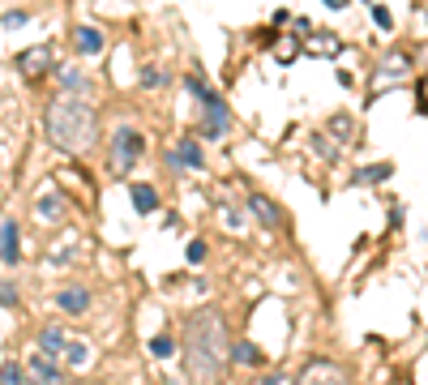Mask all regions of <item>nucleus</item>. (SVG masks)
<instances>
[{
	"label": "nucleus",
	"instance_id": "1",
	"mask_svg": "<svg viewBox=\"0 0 428 385\" xmlns=\"http://www.w3.org/2000/svg\"><path fill=\"white\" fill-rule=\"evenodd\" d=\"M228 321L219 308H197L185 321V343H180V359H185V377L189 385H219L228 373Z\"/></svg>",
	"mask_w": 428,
	"mask_h": 385
},
{
	"label": "nucleus",
	"instance_id": "2",
	"mask_svg": "<svg viewBox=\"0 0 428 385\" xmlns=\"http://www.w3.org/2000/svg\"><path fill=\"white\" fill-rule=\"evenodd\" d=\"M43 128H47V142L65 154H86L99 137V116L86 99L78 94H56L43 112Z\"/></svg>",
	"mask_w": 428,
	"mask_h": 385
},
{
	"label": "nucleus",
	"instance_id": "3",
	"mask_svg": "<svg viewBox=\"0 0 428 385\" xmlns=\"http://www.w3.org/2000/svg\"><path fill=\"white\" fill-rule=\"evenodd\" d=\"M39 351L52 355V359H60V364H69V368H86V364H90V347L78 339V334H69V330H60V325H47V330L39 334Z\"/></svg>",
	"mask_w": 428,
	"mask_h": 385
},
{
	"label": "nucleus",
	"instance_id": "4",
	"mask_svg": "<svg viewBox=\"0 0 428 385\" xmlns=\"http://www.w3.org/2000/svg\"><path fill=\"white\" fill-rule=\"evenodd\" d=\"M146 154V137L137 133L133 124H120L116 133H112V150H108V167L116 176H129L137 167V159Z\"/></svg>",
	"mask_w": 428,
	"mask_h": 385
},
{
	"label": "nucleus",
	"instance_id": "5",
	"mask_svg": "<svg viewBox=\"0 0 428 385\" xmlns=\"http://www.w3.org/2000/svg\"><path fill=\"white\" fill-rule=\"evenodd\" d=\"M189 90L201 99V108H206V120H201V137H206V142H214V137H223V133H228V103H223L206 82H201V77H189Z\"/></svg>",
	"mask_w": 428,
	"mask_h": 385
},
{
	"label": "nucleus",
	"instance_id": "6",
	"mask_svg": "<svg viewBox=\"0 0 428 385\" xmlns=\"http://www.w3.org/2000/svg\"><path fill=\"white\" fill-rule=\"evenodd\" d=\"M296 385H351V377H347L343 364H334V359H309V364L300 368Z\"/></svg>",
	"mask_w": 428,
	"mask_h": 385
},
{
	"label": "nucleus",
	"instance_id": "7",
	"mask_svg": "<svg viewBox=\"0 0 428 385\" xmlns=\"http://www.w3.org/2000/svg\"><path fill=\"white\" fill-rule=\"evenodd\" d=\"M26 373H31L39 385H60V381H65V368L52 364V355H43V351H35V355L26 359Z\"/></svg>",
	"mask_w": 428,
	"mask_h": 385
},
{
	"label": "nucleus",
	"instance_id": "8",
	"mask_svg": "<svg viewBox=\"0 0 428 385\" xmlns=\"http://www.w3.org/2000/svg\"><path fill=\"white\" fill-rule=\"evenodd\" d=\"M17 69L26 73V77H39L52 69V47H31V51H22L17 56Z\"/></svg>",
	"mask_w": 428,
	"mask_h": 385
},
{
	"label": "nucleus",
	"instance_id": "9",
	"mask_svg": "<svg viewBox=\"0 0 428 385\" xmlns=\"http://www.w3.org/2000/svg\"><path fill=\"white\" fill-rule=\"evenodd\" d=\"M167 163L171 167H201V163H206V154H201V146L193 137H185L176 150H167Z\"/></svg>",
	"mask_w": 428,
	"mask_h": 385
},
{
	"label": "nucleus",
	"instance_id": "10",
	"mask_svg": "<svg viewBox=\"0 0 428 385\" xmlns=\"http://www.w3.org/2000/svg\"><path fill=\"white\" fill-rule=\"evenodd\" d=\"M248 210L257 214V223H262V227H279V223H283L279 205H274V201H270L266 193H253V197H248Z\"/></svg>",
	"mask_w": 428,
	"mask_h": 385
},
{
	"label": "nucleus",
	"instance_id": "11",
	"mask_svg": "<svg viewBox=\"0 0 428 385\" xmlns=\"http://www.w3.org/2000/svg\"><path fill=\"white\" fill-rule=\"evenodd\" d=\"M35 214H39L43 223H60V219H65V197H56V193L39 197V201H35Z\"/></svg>",
	"mask_w": 428,
	"mask_h": 385
},
{
	"label": "nucleus",
	"instance_id": "12",
	"mask_svg": "<svg viewBox=\"0 0 428 385\" xmlns=\"http://www.w3.org/2000/svg\"><path fill=\"white\" fill-rule=\"evenodd\" d=\"M73 43H78L82 56H94V51H103V35H99L94 26H78V31H73Z\"/></svg>",
	"mask_w": 428,
	"mask_h": 385
},
{
	"label": "nucleus",
	"instance_id": "13",
	"mask_svg": "<svg viewBox=\"0 0 428 385\" xmlns=\"http://www.w3.org/2000/svg\"><path fill=\"white\" fill-rule=\"evenodd\" d=\"M56 304L65 308V313H86V308H90V291H82V287H65V291L56 296Z\"/></svg>",
	"mask_w": 428,
	"mask_h": 385
},
{
	"label": "nucleus",
	"instance_id": "14",
	"mask_svg": "<svg viewBox=\"0 0 428 385\" xmlns=\"http://www.w3.org/2000/svg\"><path fill=\"white\" fill-rule=\"evenodd\" d=\"M129 197H133V205H137L142 214H155V210H159V193L150 189V185H133Z\"/></svg>",
	"mask_w": 428,
	"mask_h": 385
},
{
	"label": "nucleus",
	"instance_id": "15",
	"mask_svg": "<svg viewBox=\"0 0 428 385\" xmlns=\"http://www.w3.org/2000/svg\"><path fill=\"white\" fill-rule=\"evenodd\" d=\"M0 257L5 262H17V223H0Z\"/></svg>",
	"mask_w": 428,
	"mask_h": 385
},
{
	"label": "nucleus",
	"instance_id": "16",
	"mask_svg": "<svg viewBox=\"0 0 428 385\" xmlns=\"http://www.w3.org/2000/svg\"><path fill=\"white\" fill-rule=\"evenodd\" d=\"M228 359H236V364H262V351L253 343H236V347H228Z\"/></svg>",
	"mask_w": 428,
	"mask_h": 385
},
{
	"label": "nucleus",
	"instance_id": "17",
	"mask_svg": "<svg viewBox=\"0 0 428 385\" xmlns=\"http://www.w3.org/2000/svg\"><path fill=\"white\" fill-rule=\"evenodd\" d=\"M390 176V163H382V167H364V171H356V185H368V180H386Z\"/></svg>",
	"mask_w": 428,
	"mask_h": 385
},
{
	"label": "nucleus",
	"instance_id": "18",
	"mask_svg": "<svg viewBox=\"0 0 428 385\" xmlns=\"http://www.w3.org/2000/svg\"><path fill=\"white\" fill-rule=\"evenodd\" d=\"M0 385H22V368L17 364H0Z\"/></svg>",
	"mask_w": 428,
	"mask_h": 385
},
{
	"label": "nucleus",
	"instance_id": "19",
	"mask_svg": "<svg viewBox=\"0 0 428 385\" xmlns=\"http://www.w3.org/2000/svg\"><path fill=\"white\" fill-rule=\"evenodd\" d=\"M185 257H189V266H201V262H206V244H201V240H193Z\"/></svg>",
	"mask_w": 428,
	"mask_h": 385
},
{
	"label": "nucleus",
	"instance_id": "20",
	"mask_svg": "<svg viewBox=\"0 0 428 385\" xmlns=\"http://www.w3.org/2000/svg\"><path fill=\"white\" fill-rule=\"evenodd\" d=\"M150 351H155V355H171L176 347H171V339H167V334H159V339H150Z\"/></svg>",
	"mask_w": 428,
	"mask_h": 385
},
{
	"label": "nucleus",
	"instance_id": "21",
	"mask_svg": "<svg viewBox=\"0 0 428 385\" xmlns=\"http://www.w3.org/2000/svg\"><path fill=\"white\" fill-rule=\"evenodd\" d=\"M26 22H31V13H9L0 22V31H17V26H26Z\"/></svg>",
	"mask_w": 428,
	"mask_h": 385
},
{
	"label": "nucleus",
	"instance_id": "22",
	"mask_svg": "<svg viewBox=\"0 0 428 385\" xmlns=\"http://www.w3.org/2000/svg\"><path fill=\"white\" fill-rule=\"evenodd\" d=\"M142 86H146V90L163 86V73H159V69H146V73H142Z\"/></svg>",
	"mask_w": 428,
	"mask_h": 385
},
{
	"label": "nucleus",
	"instance_id": "23",
	"mask_svg": "<svg viewBox=\"0 0 428 385\" xmlns=\"http://www.w3.org/2000/svg\"><path fill=\"white\" fill-rule=\"evenodd\" d=\"M0 304H5V308H13V304H17V291H13V282H0Z\"/></svg>",
	"mask_w": 428,
	"mask_h": 385
},
{
	"label": "nucleus",
	"instance_id": "24",
	"mask_svg": "<svg viewBox=\"0 0 428 385\" xmlns=\"http://www.w3.org/2000/svg\"><path fill=\"white\" fill-rule=\"evenodd\" d=\"M330 133L334 137H351V120L343 116V120H330Z\"/></svg>",
	"mask_w": 428,
	"mask_h": 385
},
{
	"label": "nucleus",
	"instance_id": "25",
	"mask_svg": "<svg viewBox=\"0 0 428 385\" xmlns=\"http://www.w3.org/2000/svg\"><path fill=\"white\" fill-rule=\"evenodd\" d=\"M373 22H377V26H382V31H390V26H394V22H390V9H382V5H377V9H373Z\"/></svg>",
	"mask_w": 428,
	"mask_h": 385
},
{
	"label": "nucleus",
	"instance_id": "26",
	"mask_svg": "<svg viewBox=\"0 0 428 385\" xmlns=\"http://www.w3.org/2000/svg\"><path fill=\"white\" fill-rule=\"evenodd\" d=\"M262 385H283V377H279V373H274V377H266Z\"/></svg>",
	"mask_w": 428,
	"mask_h": 385
},
{
	"label": "nucleus",
	"instance_id": "27",
	"mask_svg": "<svg viewBox=\"0 0 428 385\" xmlns=\"http://www.w3.org/2000/svg\"><path fill=\"white\" fill-rule=\"evenodd\" d=\"M325 5H330V9H343V5H347V0H325Z\"/></svg>",
	"mask_w": 428,
	"mask_h": 385
}]
</instances>
